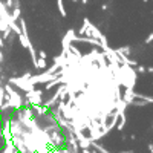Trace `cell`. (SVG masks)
I'll list each match as a JSON object with an SVG mask.
<instances>
[{
  "label": "cell",
  "mask_w": 153,
  "mask_h": 153,
  "mask_svg": "<svg viewBox=\"0 0 153 153\" xmlns=\"http://www.w3.org/2000/svg\"><path fill=\"white\" fill-rule=\"evenodd\" d=\"M34 68L37 71H45L48 68V63H46V58H40V57H37V61H35V65Z\"/></svg>",
  "instance_id": "obj_1"
},
{
  "label": "cell",
  "mask_w": 153,
  "mask_h": 153,
  "mask_svg": "<svg viewBox=\"0 0 153 153\" xmlns=\"http://www.w3.org/2000/svg\"><path fill=\"white\" fill-rule=\"evenodd\" d=\"M17 38H19V42H20V45H22L23 48H28V46H29V43H31L29 37H28V35H25L23 32H20V34L17 35Z\"/></svg>",
  "instance_id": "obj_2"
},
{
  "label": "cell",
  "mask_w": 153,
  "mask_h": 153,
  "mask_svg": "<svg viewBox=\"0 0 153 153\" xmlns=\"http://www.w3.org/2000/svg\"><path fill=\"white\" fill-rule=\"evenodd\" d=\"M91 147H94L97 152H100V153H110L107 149H104L103 146H101V144H98L97 141H91Z\"/></svg>",
  "instance_id": "obj_3"
},
{
  "label": "cell",
  "mask_w": 153,
  "mask_h": 153,
  "mask_svg": "<svg viewBox=\"0 0 153 153\" xmlns=\"http://www.w3.org/2000/svg\"><path fill=\"white\" fill-rule=\"evenodd\" d=\"M57 6H58V11H60V16L65 19V17H68V12H66V9H65V3H63V0H57Z\"/></svg>",
  "instance_id": "obj_4"
},
{
  "label": "cell",
  "mask_w": 153,
  "mask_h": 153,
  "mask_svg": "<svg viewBox=\"0 0 153 153\" xmlns=\"http://www.w3.org/2000/svg\"><path fill=\"white\" fill-rule=\"evenodd\" d=\"M118 54H121V55H129L130 52H132V48L127 45V46H123V48H118V49H115Z\"/></svg>",
  "instance_id": "obj_5"
},
{
  "label": "cell",
  "mask_w": 153,
  "mask_h": 153,
  "mask_svg": "<svg viewBox=\"0 0 153 153\" xmlns=\"http://www.w3.org/2000/svg\"><path fill=\"white\" fill-rule=\"evenodd\" d=\"M87 25H89V19H84V23H83V26L76 31L80 35H86V31H87Z\"/></svg>",
  "instance_id": "obj_6"
},
{
  "label": "cell",
  "mask_w": 153,
  "mask_h": 153,
  "mask_svg": "<svg viewBox=\"0 0 153 153\" xmlns=\"http://www.w3.org/2000/svg\"><path fill=\"white\" fill-rule=\"evenodd\" d=\"M135 68H136V69H135V72H138V74H144V72H146V68H144V66H141V65H136Z\"/></svg>",
  "instance_id": "obj_7"
},
{
  "label": "cell",
  "mask_w": 153,
  "mask_h": 153,
  "mask_svg": "<svg viewBox=\"0 0 153 153\" xmlns=\"http://www.w3.org/2000/svg\"><path fill=\"white\" fill-rule=\"evenodd\" d=\"M152 42H153V32H150V34L147 35V38L144 40V45H150Z\"/></svg>",
  "instance_id": "obj_8"
},
{
  "label": "cell",
  "mask_w": 153,
  "mask_h": 153,
  "mask_svg": "<svg viewBox=\"0 0 153 153\" xmlns=\"http://www.w3.org/2000/svg\"><path fill=\"white\" fill-rule=\"evenodd\" d=\"M37 57H40V58H48V54H46V51L40 49V51H38V54H37Z\"/></svg>",
  "instance_id": "obj_9"
},
{
  "label": "cell",
  "mask_w": 153,
  "mask_h": 153,
  "mask_svg": "<svg viewBox=\"0 0 153 153\" xmlns=\"http://www.w3.org/2000/svg\"><path fill=\"white\" fill-rule=\"evenodd\" d=\"M6 8H8V9L14 8V0H6Z\"/></svg>",
  "instance_id": "obj_10"
},
{
  "label": "cell",
  "mask_w": 153,
  "mask_h": 153,
  "mask_svg": "<svg viewBox=\"0 0 153 153\" xmlns=\"http://www.w3.org/2000/svg\"><path fill=\"white\" fill-rule=\"evenodd\" d=\"M101 9H103V11H107V9H109V5L103 3V5H101Z\"/></svg>",
  "instance_id": "obj_11"
},
{
  "label": "cell",
  "mask_w": 153,
  "mask_h": 153,
  "mask_svg": "<svg viewBox=\"0 0 153 153\" xmlns=\"http://www.w3.org/2000/svg\"><path fill=\"white\" fill-rule=\"evenodd\" d=\"M81 153H92V150H89V149H81Z\"/></svg>",
  "instance_id": "obj_12"
},
{
  "label": "cell",
  "mask_w": 153,
  "mask_h": 153,
  "mask_svg": "<svg viewBox=\"0 0 153 153\" xmlns=\"http://www.w3.org/2000/svg\"><path fill=\"white\" fill-rule=\"evenodd\" d=\"M146 71H147V72H150V74H153V66H150V68H146Z\"/></svg>",
  "instance_id": "obj_13"
},
{
  "label": "cell",
  "mask_w": 153,
  "mask_h": 153,
  "mask_svg": "<svg viewBox=\"0 0 153 153\" xmlns=\"http://www.w3.org/2000/svg\"><path fill=\"white\" fill-rule=\"evenodd\" d=\"M149 152L153 153V144H149Z\"/></svg>",
  "instance_id": "obj_14"
},
{
  "label": "cell",
  "mask_w": 153,
  "mask_h": 153,
  "mask_svg": "<svg viewBox=\"0 0 153 153\" xmlns=\"http://www.w3.org/2000/svg\"><path fill=\"white\" fill-rule=\"evenodd\" d=\"M120 153H133V150H123V152H120Z\"/></svg>",
  "instance_id": "obj_15"
},
{
  "label": "cell",
  "mask_w": 153,
  "mask_h": 153,
  "mask_svg": "<svg viewBox=\"0 0 153 153\" xmlns=\"http://www.w3.org/2000/svg\"><path fill=\"white\" fill-rule=\"evenodd\" d=\"M87 2H89V0H81V3H83V5H87Z\"/></svg>",
  "instance_id": "obj_16"
},
{
  "label": "cell",
  "mask_w": 153,
  "mask_h": 153,
  "mask_svg": "<svg viewBox=\"0 0 153 153\" xmlns=\"http://www.w3.org/2000/svg\"><path fill=\"white\" fill-rule=\"evenodd\" d=\"M72 2H74V3H76V2H78V0H72Z\"/></svg>",
  "instance_id": "obj_17"
},
{
  "label": "cell",
  "mask_w": 153,
  "mask_h": 153,
  "mask_svg": "<svg viewBox=\"0 0 153 153\" xmlns=\"http://www.w3.org/2000/svg\"><path fill=\"white\" fill-rule=\"evenodd\" d=\"M92 153H98V152H97V150H92Z\"/></svg>",
  "instance_id": "obj_18"
},
{
  "label": "cell",
  "mask_w": 153,
  "mask_h": 153,
  "mask_svg": "<svg viewBox=\"0 0 153 153\" xmlns=\"http://www.w3.org/2000/svg\"><path fill=\"white\" fill-rule=\"evenodd\" d=\"M143 2H146V3H147V2H149V0H143Z\"/></svg>",
  "instance_id": "obj_19"
},
{
  "label": "cell",
  "mask_w": 153,
  "mask_h": 153,
  "mask_svg": "<svg viewBox=\"0 0 153 153\" xmlns=\"http://www.w3.org/2000/svg\"><path fill=\"white\" fill-rule=\"evenodd\" d=\"M152 129H153V126H152Z\"/></svg>",
  "instance_id": "obj_20"
}]
</instances>
